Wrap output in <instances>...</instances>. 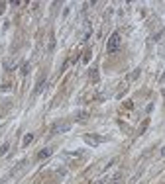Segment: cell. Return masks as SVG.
Returning a JSON list of instances; mask_svg holds the SVG:
<instances>
[{
	"instance_id": "1",
	"label": "cell",
	"mask_w": 165,
	"mask_h": 184,
	"mask_svg": "<svg viewBox=\"0 0 165 184\" xmlns=\"http://www.w3.org/2000/svg\"><path fill=\"white\" fill-rule=\"evenodd\" d=\"M120 43H122V37H120L118 31H114V34L108 37V43H106V51H108V53H116V51L120 49Z\"/></svg>"
},
{
	"instance_id": "2",
	"label": "cell",
	"mask_w": 165,
	"mask_h": 184,
	"mask_svg": "<svg viewBox=\"0 0 165 184\" xmlns=\"http://www.w3.org/2000/svg\"><path fill=\"white\" fill-rule=\"evenodd\" d=\"M83 139H85L87 145H93V147H97V145H100L104 141V137H100V135H97V133H87Z\"/></svg>"
},
{
	"instance_id": "3",
	"label": "cell",
	"mask_w": 165,
	"mask_h": 184,
	"mask_svg": "<svg viewBox=\"0 0 165 184\" xmlns=\"http://www.w3.org/2000/svg\"><path fill=\"white\" fill-rule=\"evenodd\" d=\"M71 129V123H67V122H63V123H55V126L51 127V133L53 135H57V133H65Z\"/></svg>"
},
{
	"instance_id": "4",
	"label": "cell",
	"mask_w": 165,
	"mask_h": 184,
	"mask_svg": "<svg viewBox=\"0 0 165 184\" xmlns=\"http://www.w3.org/2000/svg\"><path fill=\"white\" fill-rule=\"evenodd\" d=\"M89 118H90L89 110H81V112H77V114H75V122H77V123H87V122H89Z\"/></svg>"
},
{
	"instance_id": "5",
	"label": "cell",
	"mask_w": 165,
	"mask_h": 184,
	"mask_svg": "<svg viewBox=\"0 0 165 184\" xmlns=\"http://www.w3.org/2000/svg\"><path fill=\"white\" fill-rule=\"evenodd\" d=\"M45 86H47V80H45V78H41L39 82L35 84V90H34V92H35V94H41V92L45 90Z\"/></svg>"
},
{
	"instance_id": "6",
	"label": "cell",
	"mask_w": 165,
	"mask_h": 184,
	"mask_svg": "<svg viewBox=\"0 0 165 184\" xmlns=\"http://www.w3.org/2000/svg\"><path fill=\"white\" fill-rule=\"evenodd\" d=\"M47 157H51V149L49 147H45V149L39 151V153H38V161H43V159H47Z\"/></svg>"
},
{
	"instance_id": "7",
	"label": "cell",
	"mask_w": 165,
	"mask_h": 184,
	"mask_svg": "<svg viewBox=\"0 0 165 184\" xmlns=\"http://www.w3.org/2000/svg\"><path fill=\"white\" fill-rule=\"evenodd\" d=\"M31 141H34V133H26L24 139H22V145H24V147H28Z\"/></svg>"
},
{
	"instance_id": "8",
	"label": "cell",
	"mask_w": 165,
	"mask_h": 184,
	"mask_svg": "<svg viewBox=\"0 0 165 184\" xmlns=\"http://www.w3.org/2000/svg\"><path fill=\"white\" fill-rule=\"evenodd\" d=\"M16 61H12V59H10V61H4V69H6V71H12V69H16Z\"/></svg>"
},
{
	"instance_id": "9",
	"label": "cell",
	"mask_w": 165,
	"mask_h": 184,
	"mask_svg": "<svg viewBox=\"0 0 165 184\" xmlns=\"http://www.w3.org/2000/svg\"><path fill=\"white\" fill-rule=\"evenodd\" d=\"M89 74H90V80H93V82H98V69L97 67H94Z\"/></svg>"
},
{
	"instance_id": "10",
	"label": "cell",
	"mask_w": 165,
	"mask_h": 184,
	"mask_svg": "<svg viewBox=\"0 0 165 184\" xmlns=\"http://www.w3.org/2000/svg\"><path fill=\"white\" fill-rule=\"evenodd\" d=\"M30 71H31V65H30V63H24V65H22V69H20V73H22L24 77H26V74H28Z\"/></svg>"
},
{
	"instance_id": "11",
	"label": "cell",
	"mask_w": 165,
	"mask_h": 184,
	"mask_svg": "<svg viewBox=\"0 0 165 184\" xmlns=\"http://www.w3.org/2000/svg\"><path fill=\"white\" fill-rule=\"evenodd\" d=\"M26 163H28V161H20V163L16 165V169L12 170V174H16V172H20V170H22V166H26Z\"/></svg>"
},
{
	"instance_id": "12",
	"label": "cell",
	"mask_w": 165,
	"mask_h": 184,
	"mask_svg": "<svg viewBox=\"0 0 165 184\" xmlns=\"http://www.w3.org/2000/svg\"><path fill=\"white\" fill-rule=\"evenodd\" d=\"M120 180H122V174H120V172H116V174L110 178V184H118Z\"/></svg>"
},
{
	"instance_id": "13",
	"label": "cell",
	"mask_w": 165,
	"mask_h": 184,
	"mask_svg": "<svg viewBox=\"0 0 165 184\" xmlns=\"http://www.w3.org/2000/svg\"><path fill=\"white\" fill-rule=\"evenodd\" d=\"M8 149H10V143H4L2 147H0V157H4V155H6V153H8Z\"/></svg>"
},
{
	"instance_id": "14",
	"label": "cell",
	"mask_w": 165,
	"mask_h": 184,
	"mask_svg": "<svg viewBox=\"0 0 165 184\" xmlns=\"http://www.w3.org/2000/svg\"><path fill=\"white\" fill-rule=\"evenodd\" d=\"M138 77H140V69H136V71L130 73V77H128V80H136Z\"/></svg>"
},
{
	"instance_id": "15",
	"label": "cell",
	"mask_w": 165,
	"mask_h": 184,
	"mask_svg": "<svg viewBox=\"0 0 165 184\" xmlns=\"http://www.w3.org/2000/svg\"><path fill=\"white\" fill-rule=\"evenodd\" d=\"M90 55H93V53H90V49H87V51H85V55H83V61L89 63V61H90Z\"/></svg>"
},
{
	"instance_id": "16",
	"label": "cell",
	"mask_w": 165,
	"mask_h": 184,
	"mask_svg": "<svg viewBox=\"0 0 165 184\" xmlns=\"http://www.w3.org/2000/svg\"><path fill=\"white\" fill-rule=\"evenodd\" d=\"M53 47H55V39H53V35L49 37V51H53Z\"/></svg>"
},
{
	"instance_id": "17",
	"label": "cell",
	"mask_w": 165,
	"mask_h": 184,
	"mask_svg": "<svg viewBox=\"0 0 165 184\" xmlns=\"http://www.w3.org/2000/svg\"><path fill=\"white\" fill-rule=\"evenodd\" d=\"M4 8H6V2H0V16H2V12H4Z\"/></svg>"
},
{
	"instance_id": "18",
	"label": "cell",
	"mask_w": 165,
	"mask_h": 184,
	"mask_svg": "<svg viewBox=\"0 0 165 184\" xmlns=\"http://www.w3.org/2000/svg\"><path fill=\"white\" fill-rule=\"evenodd\" d=\"M161 157H165V147H163V149H161Z\"/></svg>"
},
{
	"instance_id": "19",
	"label": "cell",
	"mask_w": 165,
	"mask_h": 184,
	"mask_svg": "<svg viewBox=\"0 0 165 184\" xmlns=\"http://www.w3.org/2000/svg\"><path fill=\"white\" fill-rule=\"evenodd\" d=\"M0 184H4V180H0Z\"/></svg>"
}]
</instances>
